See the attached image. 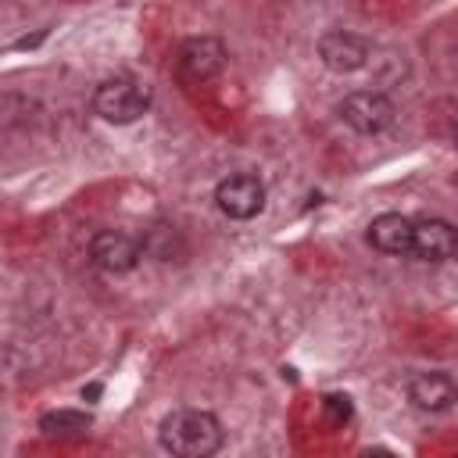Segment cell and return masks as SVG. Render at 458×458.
<instances>
[{"label":"cell","instance_id":"6da1fadb","mask_svg":"<svg viewBox=\"0 0 458 458\" xmlns=\"http://www.w3.org/2000/svg\"><path fill=\"white\" fill-rule=\"evenodd\" d=\"M158 440L176 458H208L222 447L225 433L215 412L208 408H176L161 419Z\"/></svg>","mask_w":458,"mask_h":458},{"label":"cell","instance_id":"7a4b0ae2","mask_svg":"<svg viewBox=\"0 0 458 458\" xmlns=\"http://www.w3.org/2000/svg\"><path fill=\"white\" fill-rule=\"evenodd\" d=\"M151 108V86L133 79V76H115L104 79L94 90V111L97 119L111 122V126H129L136 119H143Z\"/></svg>","mask_w":458,"mask_h":458},{"label":"cell","instance_id":"3957f363","mask_svg":"<svg viewBox=\"0 0 458 458\" xmlns=\"http://www.w3.org/2000/svg\"><path fill=\"white\" fill-rule=\"evenodd\" d=\"M215 208L233 222H248L266 208V183L255 172H229L215 186Z\"/></svg>","mask_w":458,"mask_h":458},{"label":"cell","instance_id":"277c9868","mask_svg":"<svg viewBox=\"0 0 458 458\" xmlns=\"http://www.w3.org/2000/svg\"><path fill=\"white\" fill-rule=\"evenodd\" d=\"M225 58L229 54H225V44L222 40H215V37H193L176 54V76L186 86H204V83H211V79L222 76Z\"/></svg>","mask_w":458,"mask_h":458},{"label":"cell","instance_id":"5b68a950","mask_svg":"<svg viewBox=\"0 0 458 458\" xmlns=\"http://www.w3.org/2000/svg\"><path fill=\"white\" fill-rule=\"evenodd\" d=\"M337 115L358 136H376L394 122V104L380 90H355L337 104Z\"/></svg>","mask_w":458,"mask_h":458},{"label":"cell","instance_id":"8992f818","mask_svg":"<svg viewBox=\"0 0 458 458\" xmlns=\"http://www.w3.org/2000/svg\"><path fill=\"white\" fill-rule=\"evenodd\" d=\"M143 241L129 237V233H119V229H101V233L90 241V262L111 276H122V273H133L143 258Z\"/></svg>","mask_w":458,"mask_h":458},{"label":"cell","instance_id":"52a82bcc","mask_svg":"<svg viewBox=\"0 0 458 458\" xmlns=\"http://www.w3.org/2000/svg\"><path fill=\"white\" fill-rule=\"evenodd\" d=\"M369 58H372V44L358 33H326L319 40V61L337 76H351L365 69Z\"/></svg>","mask_w":458,"mask_h":458},{"label":"cell","instance_id":"ba28073f","mask_svg":"<svg viewBox=\"0 0 458 458\" xmlns=\"http://www.w3.org/2000/svg\"><path fill=\"white\" fill-rule=\"evenodd\" d=\"M412 255L433 266L451 262L458 255V225H451L447 218H419L412 237Z\"/></svg>","mask_w":458,"mask_h":458},{"label":"cell","instance_id":"9c48e42d","mask_svg":"<svg viewBox=\"0 0 458 458\" xmlns=\"http://www.w3.org/2000/svg\"><path fill=\"white\" fill-rule=\"evenodd\" d=\"M412 237H415V222L397 211H383L369 222V244L380 255H394V258L412 255Z\"/></svg>","mask_w":458,"mask_h":458},{"label":"cell","instance_id":"30bf717a","mask_svg":"<svg viewBox=\"0 0 458 458\" xmlns=\"http://www.w3.org/2000/svg\"><path fill=\"white\" fill-rule=\"evenodd\" d=\"M408 401L419 412H447L458 405V383L444 372H415L408 380Z\"/></svg>","mask_w":458,"mask_h":458},{"label":"cell","instance_id":"8fae6325","mask_svg":"<svg viewBox=\"0 0 458 458\" xmlns=\"http://www.w3.org/2000/svg\"><path fill=\"white\" fill-rule=\"evenodd\" d=\"M90 426H94V419L86 412H76V408H58V412L40 415V429L47 437H79Z\"/></svg>","mask_w":458,"mask_h":458},{"label":"cell","instance_id":"7c38bea8","mask_svg":"<svg viewBox=\"0 0 458 458\" xmlns=\"http://www.w3.org/2000/svg\"><path fill=\"white\" fill-rule=\"evenodd\" d=\"M326 412H330V419H337V422H344V419H351V397H340V394H330V397H326Z\"/></svg>","mask_w":458,"mask_h":458},{"label":"cell","instance_id":"4fadbf2b","mask_svg":"<svg viewBox=\"0 0 458 458\" xmlns=\"http://www.w3.org/2000/svg\"><path fill=\"white\" fill-rule=\"evenodd\" d=\"M101 390H104L101 383H90V387H83V401H97V397H101Z\"/></svg>","mask_w":458,"mask_h":458}]
</instances>
